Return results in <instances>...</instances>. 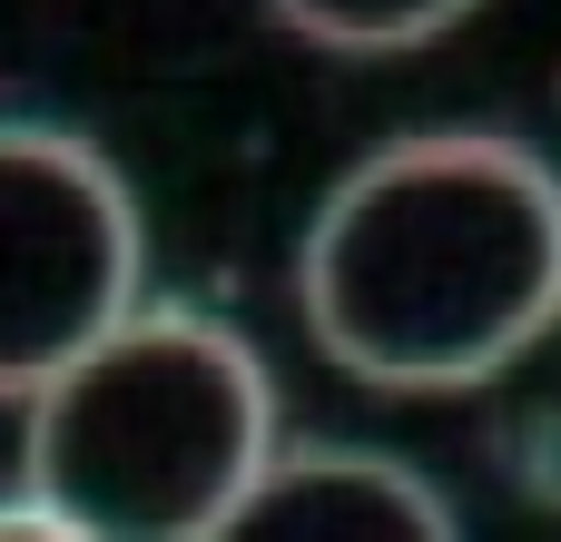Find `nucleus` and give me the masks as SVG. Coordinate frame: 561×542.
<instances>
[{"label":"nucleus","instance_id":"nucleus-1","mask_svg":"<svg viewBox=\"0 0 561 542\" xmlns=\"http://www.w3.org/2000/svg\"><path fill=\"white\" fill-rule=\"evenodd\" d=\"M306 336L385 385H493L561 326V168L503 128H414L375 148L306 227Z\"/></svg>","mask_w":561,"mask_h":542},{"label":"nucleus","instance_id":"nucleus-2","mask_svg":"<svg viewBox=\"0 0 561 542\" xmlns=\"http://www.w3.org/2000/svg\"><path fill=\"white\" fill-rule=\"evenodd\" d=\"M20 464L79 542H207L276 464V375L227 316L138 306L30 395Z\"/></svg>","mask_w":561,"mask_h":542},{"label":"nucleus","instance_id":"nucleus-3","mask_svg":"<svg viewBox=\"0 0 561 542\" xmlns=\"http://www.w3.org/2000/svg\"><path fill=\"white\" fill-rule=\"evenodd\" d=\"M138 197L128 178L39 118H0V405L49 395L99 336L138 316Z\"/></svg>","mask_w":561,"mask_h":542},{"label":"nucleus","instance_id":"nucleus-4","mask_svg":"<svg viewBox=\"0 0 561 542\" xmlns=\"http://www.w3.org/2000/svg\"><path fill=\"white\" fill-rule=\"evenodd\" d=\"M207 542H463V533L414 464L355 454V444H306V454H276L256 474V494Z\"/></svg>","mask_w":561,"mask_h":542},{"label":"nucleus","instance_id":"nucleus-5","mask_svg":"<svg viewBox=\"0 0 561 542\" xmlns=\"http://www.w3.org/2000/svg\"><path fill=\"white\" fill-rule=\"evenodd\" d=\"M296 39H335V49H414V39H434V30H454L463 10H434V0H414V10H276Z\"/></svg>","mask_w":561,"mask_h":542},{"label":"nucleus","instance_id":"nucleus-6","mask_svg":"<svg viewBox=\"0 0 561 542\" xmlns=\"http://www.w3.org/2000/svg\"><path fill=\"white\" fill-rule=\"evenodd\" d=\"M0 542H79V533H69L59 513H39V504L20 494V504H0Z\"/></svg>","mask_w":561,"mask_h":542}]
</instances>
